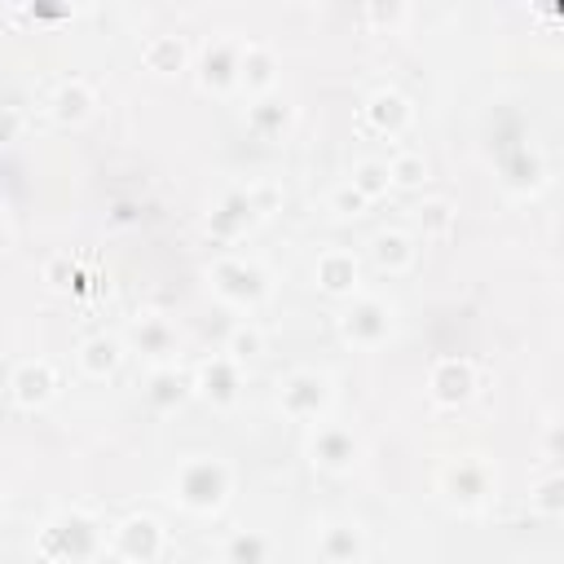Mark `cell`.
I'll return each mask as SVG.
<instances>
[{"instance_id": "cell-1", "label": "cell", "mask_w": 564, "mask_h": 564, "mask_svg": "<svg viewBox=\"0 0 564 564\" xmlns=\"http://www.w3.org/2000/svg\"><path fill=\"white\" fill-rule=\"evenodd\" d=\"M101 551H106V533H101V524H97L88 511H79V507L48 516L44 529L35 533V555H40L44 564H88V560H97Z\"/></svg>"}, {"instance_id": "cell-2", "label": "cell", "mask_w": 564, "mask_h": 564, "mask_svg": "<svg viewBox=\"0 0 564 564\" xmlns=\"http://www.w3.org/2000/svg\"><path fill=\"white\" fill-rule=\"evenodd\" d=\"M167 485H172V498H176L185 511L212 516V511L225 507V498H229V489H234V471H229V463H220V458H212V454H189V458L172 471Z\"/></svg>"}, {"instance_id": "cell-3", "label": "cell", "mask_w": 564, "mask_h": 564, "mask_svg": "<svg viewBox=\"0 0 564 564\" xmlns=\"http://www.w3.org/2000/svg\"><path fill=\"white\" fill-rule=\"evenodd\" d=\"M330 401H335V388H330V375H322V370L300 366L278 383V410L291 423H322Z\"/></svg>"}, {"instance_id": "cell-4", "label": "cell", "mask_w": 564, "mask_h": 564, "mask_svg": "<svg viewBox=\"0 0 564 564\" xmlns=\"http://www.w3.org/2000/svg\"><path fill=\"white\" fill-rule=\"evenodd\" d=\"M207 282L212 291L234 304V308H256L264 295H269V273L256 264V260H242V256H220L212 269H207Z\"/></svg>"}, {"instance_id": "cell-5", "label": "cell", "mask_w": 564, "mask_h": 564, "mask_svg": "<svg viewBox=\"0 0 564 564\" xmlns=\"http://www.w3.org/2000/svg\"><path fill=\"white\" fill-rule=\"evenodd\" d=\"M441 494L449 507L458 511H480L489 498H494V471L485 458H449L436 476Z\"/></svg>"}, {"instance_id": "cell-6", "label": "cell", "mask_w": 564, "mask_h": 564, "mask_svg": "<svg viewBox=\"0 0 564 564\" xmlns=\"http://www.w3.org/2000/svg\"><path fill=\"white\" fill-rule=\"evenodd\" d=\"M339 335L352 348H379L392 335V304L379 295H352L339 313Z\"/></svg>"}, {"instance_id": "cell-7", "label": "cell", "mask_w": 564, "mask_h": 564, "mask_svg": "<svg viewBox=\"0 0 564 564\" xmlns=\"http://www.w3.org/2000/svg\"><path fill=\"white\" fill-rule=\"evenodd\" d=\"M304 454H308L313 467H322V471H330V476H344V471L357 467V458H361V441H357V432H352L348 423H330V419H322V423H313Z\"/></svg>"}, {"instance_id": "cell-8", "label": "cell", "mask_w": 564, "mask_h": 564, "mask_svg": "<svg viewBox=\"0 0 564 564\" xmlns=\"http://www.w3.org/2000/svg\"><path fill=\"white\" fill-rule=\"evenodd\" d=\"M110 555L115 560H123V564H154L159 555H163V546H167V529L154 520V516H145V511H137V516H128V520H119L115 529H110Z\"/></svg>"}, {"instance_id": "cell-9", "label": "cell", "mask_w": 564, "mask_h": 564, "mask_svg": "<svg viewBox=\"0 0 564 564\" xmlns=\"http://www.w3.org/2000/svg\"><path fill=\"white\" fill-rule=\"evenodd\" d=\"M189 383H194V392H198L203 401H212L216 410H229V405L242 397V366L229 361L225 352H216V357H207V361L189 375Z\"/></svg>"}, {"instance_id": "cell-10", "label": "cell", "mask_w": 564, "mask_h": 564, "mask_svg": "<svg viewBox=\"0 0 564 564\" xmlns=\"http://www.w3.org/2000/svg\"><path fill=\"white\" fill-rule=\"evenodd\" d=\"M427 397L436 405H445V410L471 401L476 397V366L463 361V357H441L432 366V375H427Z\"/></svg>"}, {"instance_id": "cell-11", "label": "cell", "mask_w": 564, "mask_h": 564, "mask_svg": "<svg viewBox=\"0 0 564 564\" xmlns=\"http://www.w3.org/2000/svg\"><path fill=\"white\" fill-rule=\"evenodd\" d=\"M9 397H13V405H22V410L48 405V401L57 397V370H53V361H44V357L22 361V366L9 375Z\"/></svg>"}, {"instance_id": "cell-12", "label": "cell", "mask_w": 564, "mask_h": 564, "mask_svg": "<svg viewBox=\"0 0 564 564\" xmlns=\"http://www.w3.org/2000/svg\"><path fill=\"white\" fill-rule=\"evenodd\" d=\"M410 119H414V110H410V101L397 88H375L366 97V106H361V123L375 137H388V141H397L410 128Z\"/></svg>"}, {"instance_id": "cell-13", "label": "cell", "mask_w": 564, "mask_h": 564, "mask_svg": "<svg viewBox=\"0 0 564 564\" xmlns=\"http://www.w3.org/2000/svg\"><path fill=\"white\" fill-rule=\"evenodd\" d=\"M366 533L357 520H326L317 529V564H361Z\"/></svg>"}, {"instance_id": "cell-14", "label": "cell", "mask_w": 564, "mask_h": 564, "mask_svg": "<svg viewBox=\"0 0 564 564\" xmlns=\"http://www.w3.org/2000/svg\"><path fill=\"white\" fill-rule=\"evenodd\" d=\"M238 53H242L238 40L216 35V40L203 48V57H198V84H203L207 93H229V88H238Z\"/></svg>"}, {"instance_id": "cell-15", "label": "cell", "mask_w": 564, "mask_h": 564, "mask_svg": "<svg viewBox=\"0 0 564 564\" xmlns=\"http://www.w3.org/2000/svg\"><path fill=\"white\" fill-rule=\"evenodd\" d=\"M313 282H317V291H326L335 300H352L357 282H361V264L352 251H322L313 264Z\"/></svg>"}, {"instance_id": "cell-16", "label": "cell", "mask_w": 564, "mask_h": 564, "mask_svg": "<svg viewBox=\"0 0 564 564\" xmlns=\"http://www.w3.org/2000/svg\"><path fill=\"white\" fill-rule=\"evenodd\" d=\"M128 344H132L137 352H145L150 361L172 366V352H176V326H172L167 317H159V313L137 317L132 330H128Z\"/></svg>"}, {"instance_id": "cell-17", "label": "cell", "mask_w": 564, "mask_h": 564, "mask_svg": "<svg viewBox=\"0 0 564 564\" xmlns=\"http://www.w3.org/2000/svg\"><path fill=\"white\" fill-rule=\"evenodd\" d=\"M189 397H194V383H189L185 370H176V366H154V370H150V379H145V401H150V410L172 414V410H181Z\"/></svg>"}, {"instance_id": "cell-18", "label": "cell", "mask_w": 564, "mask_h": 564, "mask_svg": "<svg viewBox=\"0 0 564 564\" xmlns=\"http://www.w3.org/2000/svg\"><path fill=\"white\" fill-rule=\"evenodd\" d=\"M260 216H256V207H251V198H247V189H234V194H225L220 198V207L207 216V234L212 238H220V242H234V238H242L247 234V225H256Z\"/></svg>"}, {"instance_id": "cell-19", "label": "cell", "mask_w": 564, "mask_h": 564, "mask_svg": "<svg viewBox=\"0 0 564 564\" xmlns=\"http://www.w3.org/2000/svg\"><path fill=\"white\" fill-rule=\"evenodd\" d=\"M414 256H419V247H414V238L405 229H379L370 238V264L379 273H388V278L392 273H405L414 264Z\"/></svg>"}, {"instance_id": "cell-20", "label": "cell", "mask_w": 564, "mask_h": 564, "mask_svg": "<svg viewBox=\"0 0 564 564\" xmlns=\"http://www.w3.org/2000/svg\"><path fill=\"white\" fill-rule=\"evenodd\" d=\"M273 79H278V57H273V48L247 40L242 53H238V88L264 97V93L273 88Z\"/></svg>"}, {"instance_id": "cell-21", "label": "cell", "mask_w": 564, "mask_h": 564, "mask_svg": "<svg viewBox=\"0 0 564 564\" xmlns=\"http://www.w3.org/2000/svg\"><path fill=\"white\" fill-rule=\"evenodd\" d=\"M93 106H97V93H93L79 75L62 79V84L53 88V97H48V115H53L57 123H84V119L93 115Z\"/></svg>"}, {"instance_id": "cell-22", "label": "cell", "mask_w": 564, "mask_h": 564, "mask_svg": "<svg viewBox=\"0 0 564 564\" xmlns=\"http://www.w3.org/2000/svg\"><path fill=\"white\" fill-rule=\"evenodd\" d=\"M75 357H79V370L88 379H106V375H115L123 366V339H115V335H88Z\"/></svg>"}, {"instance_id": "cell-23", "label": "cell", "mask_w": 564, "mask_h": 564, "mask_svg": "<svg viewBox=\"0 0 564 564\" xmlns=\"http://www.w3.org/2000/svg\"><path fill=\"white\" fill-rule=\"evenodd\" d=\"M225 564H269V538L260 529H234L220 546Z\"/></svg>"}, {"instance_id": "cell-24", "label": "cell", "mask_w": 564, "mask_h": 564, "mask_svg": "<svg viewBox=\"0 0 564 564\" xmlns=\"http://www.w3.org/2000/svg\"><path fill=\"white\" fill-rule=\"evenodd\" d=\"M141 62L150 75H176V70H185V44L176 35H154L141 48Z\"/></svg>"}, {"instance_id": "cell-25", "label": "cell", "mask_w": 564, "mask_h": 564, "mask_svg": "<svg viewBox=\"0 0 564 564\" xmlns=\"http://www.w3.org/2000/svg\"><path fill=\"white\" fill-rule=\"evenodd\" d=\"M286 123H291V110H286L282 101H273V97H256V101L247 106V128H251L260 141L282 137Z\"/></svg>"}, {"instance_id": "cell-26", "label": "cell", "mask_w": 564, "mask_h": 564, "mask_svg": "<svg viewBox=\"0 0 564 564\" xmlns=\"http://www.w3.org/2000/svg\"><path fill=\"white\" fill-rule=\"evenodd\" d=\"M529 511L542 516V520H555L564 511V476L551 467L533 489H529Z\"/></svg>"}, {"instance_id": "cell-27", "label": "cell", "mask_w": 564, "mask_h": 564, "mask_svg": "<svg viewBox=\"0 0 564 564\" xmlns=\"http://www.w3.org/2000/svg\"><path fill=\"white\" fill-rule=\"evenodd\" d=\"M348 185L366 198V203H375V198H383L388 189H392V181H388V163L383 159H361L357 167H352V176H348Z\"/></svg>"}, {"instance_id": "cell-28", "label": "cell", "mask_w": 564, "mask_h": 564, "mask_svg": "<svg viewBox=\"0 0 564 564\" xmlns=\"http://www.w3.org/2000/svg\"><path fill=\"white\" fill-rule=\"evenodd\" d=\"M388 181H392V189H419V185L427 181V159L414 154V150L392 154V159H388Z\"/></svg>"}, {"instance_id": "cell-29", "label": "cell", "mask_w": 564, "mask_h": 564, "mask_svg": "<svg viewBox=\"0 0 564 564\" xmlns=\"http://www.w3.org/2000/svg\"><path fill=\"white\" fill-rule=\"evenodd\" d=\"M264 352V335H260V326H251V322H242V326H234L229 330V339H225V357L229 361H251V357H260Z\"/></svg>"}, {"instance_id": "cell-30", "label": "cell", "mask_w": 564, "mask_h": 564, "mask_svg": "<svg viewBox=\"0 0 564 564\" xmlns=\"http://www.w3.org/2000/svg\"><path fill=\"white\" fill-rule=\"evenodd\" d=\"M414 220H419L423 238H445V234L454 229V207H449L445 198H427V203L414 212Z\"/></svg>"}, {"instance_id": "cell-31", "label": "cell", "mask_w": 564, "mask_h": 564, "mask_svg": "<svg viewBox=\"0 0 564 564\" xmlns=\"http://www.w3.org/2000/svg\"><path fill=\"white\" fill-rule=\"evenodd\" d=\"M247 198H251L256 216L264 220V216H273V212H278V203H282V189H278L273 181H251V185H247Z\"/></svg>"}, {"instance_id": "cell-32", "label": "cell", "mask_w": 564, "mask_h": 564, "mask_svg": "<svg viewBox=\"0 0 564 564\" xmlns=\"http://www.w3.org/2000/svg\"><path fill=\"white\" fill-rule=\"evenodd\" d=\"M326 207H330L335 216H361V212H366L370 203H366V198H361V194H357V189H352V185L344 181V185H335V189H330Z\"/></svg>"}, {"instance_id": "cell-33", "label": "cell", "mask_w": 564, "mask_h": 564, "mask_svg": "<svg viewBox=\"0 0 564 564\" xmlns=\"http://www.w3.org/2000/svg\"><path fill=\"white\" fill-rule=\"evenodd\" d=\"M44 282H48L53 291H66V286H84V282H79V273H75V260H70V256H53V260L44 264Z\"/></svg>"}, {"instance_id": "cell-34", "label": "cell", "mask_w": 564, "mask_h": 564, "mask_svg": "<svg viewBox=\"0 0 564 564\" xmlns=\"http://www.w3.org/2000/svg\"><path fill=\"white\" fill-rule=\"evenodd\" d=\"M22 128H26L22 110H13V106H0V145H13V141L22 137Z\"/></svg>"}, {"instance_id": "cell-35", "label": "cell", "mask_w": 564, "mask_h": 564, "mask_svg": "<svg viewBox=\"0 0 564 564\" xmlns=\"http://www.w3.org/2000/svg\"><path fill=\"white\" fill-rule=\"evenodd\" d=\"M4 242H9V234H4V225H0V251H4Z\"/></svg>"}]
</instances>
